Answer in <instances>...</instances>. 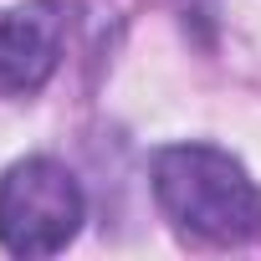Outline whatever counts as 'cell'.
<instances>
[{
    "label": "cell",
    "instance_id": "cell-1",
    "mask_svg": "<svg viewBox=\"0 0 261 261\" xmlns=\"http://www.w3.org/2000/svg\"><path fill=\"white\" fill-rule=\"evenodd\" d=\"M154 195H159V210L200 241L241 246L261 236V190L241 169V159H230L225 149H210V144L164 149L154 159Z\"/></svg>",
    "mask_w": 261,
    "mask_h": 261
},
{
    "label": "cell",
    "instance_id": "cell-2",
    "mask_svg": "<svg viewBox=\"0 0 261 261\" xmlns=\"http://www.w3.org/2000/svg\"><path fill=\"white\" fill-rule=\"evenodd\" d=\"M87 200L67 164L21 159L0 179V246L11 256H57L82 230Z\"/></svg>",
    "mask_w": 261,
    "mask_h": 261
},
{
    "label": "cell",
    "instance_id": "cell-3",
    "mask_svg": "<svg viewBox=\"0 0 261 261\" xmlns=\"http://www.w3.org/2000/svg\"><path fill=\"white\" fill-rule=\"evenodd\" d=\"M62 57V11L51 0H26V6L0 16V87L6 92H36Z\"/></svg>",
    "mask_w": 261,
    "mask_h": 261
}]
</instances>
